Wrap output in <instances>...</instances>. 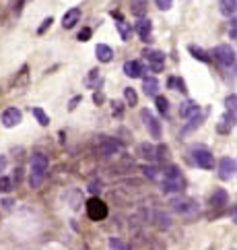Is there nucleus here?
I'll return each instance as SVG.
<instances>
[{"label":"nucleus","mask_w":237,"mask_h":250,"mask_svg":"<svg viewBox=\"0 0 237 250\" xmlns=\"http://www.w3.org/2000/svg\"><path fill=\"white\" fill-rule=\"evenodd\" d=\"M48 168H50V159L43 153H33L31 157V172H29V184L31 188H39L43 184V180L48 176Z\"/></svg>","instance_id":"obj_1"},{"label":"nucleus","mask_w":237,"mask_h":250,"mask_svg":"<svg viewBox=\"0 0 237 250\" xmlns=\"http://www.w3.org/2000/svg\"><path fill=\"white\" fill-rule=\"evenodd\" d=\"M186 186L182 172L178 166H167L163 170V191L165 192H182Z\"/></svg>","instance_id":"obj_2"},{"label":"nucleus","mask_w":237,"mask_h":250,"mask_svg":"<svg viewBox=\"0 0 237 250\" xmlns=\"http://www.w3.org/2000/svg\"><path fill=\"white\" fill-rule=\"evenodd\" d=\"M169 205L175 213L182 215V217H186V219H194L200 213L198 203L194 199H190V196H175V199L169 201Z\"/></svg>","instance_id":"obj_3"},{"label":"nucleus","mask_w":237,"mask_h":250,"mask_svg":"<svg viewBox=\"0 0 237 250\" xmlns=\"http://www.w3.org/2000/svg\"><path fill=\"white\" fill-rule=\"evenodd\" d=\"M85 209H87V215H89V219L91 221H103L105 217H108V203H103L97 194H93L89 201H87L85 205Z\"/></svg>","instance_id":"obj_4"},{"label":"nucleus","mask_w":237,"mask_h":250,"mask_svg":"<svg viewBox=\"0 0 237 250\" xmlns=\"http://www.w3.org/2000/svg\"><path fill=\"white\" fill-rule=\"evenodd\" d=\"M190 155H192V161H194L198 168H202V170L215 168V155L206 147H202V145H194V147L190 149Z\"/></svg>","instance_id":"obj_5"},{"label":"nucleus","mask_w":237,"mask_h":250,"mask_svg":"<svg viewBox=\"0 0 237 250\" xmlns=\"http://www.w3.org/2000/svg\"><path fill=\"white\" fill-rule=\"evenodd\" d=\"M213 56H215V60H217L219 64H223L227 68H233L235 66V50L231 46H227V44L217 46L213 50Z\"/></svg>","instance_id":"obj_6"},{"label":"nucleus","mask_w":237,"mask_h":250,"mask_svg":"<svg viewBox=\"0 0 237 250\" xmlns=\"http://www.w3.org/2000/svg\"><path fill=\"white\" fill-rule=\"evenodd\" d=\"M143 58L146 60V64H148V68H151L153 73H161L165 68V54L159 52V50H145Z\"/></svg>","instance_id":"obj_7"},{"label":"nucleus","mask_w":237,"mask_h":250,"mask_svg":"<svg viewBox=\"0 0 237 250\" xmlns=\"http://www.w3.org/2000/svg\"><path fill=\"white\" fill-rule=\"evenodd\" d=\"M122 149H124V147H122L120 141L105 136V139H101L99 145H97V155H99V157H113V155L120 153Z\"/></svg>","instance_id":"obj_8"},{"label":"nucleus","mask_w":237,"mask_h":250,"mask_svg":"<svg viewBox=\"0 0 237 250\" xmlns=\"http://www.w3.org/2000/svg\"><path fill=\"white\" fill-rule=\"evenodd\" d=\"M140 118H143L145 128L148 131V135H151L153 139H161V122L153 116V112H148V110H140Z\"/></svg>","instance_id":"obj_9"},{"label":"nucleus","mask_w":237,"mask_h":250,"mask_svg":"<svg viewBox=\"0 0 237 250\" xmlns=\"http://www.w3.org/2000/svg\"><path fill=\"white\" fill-rule=\"evenodd\" d=\"M235 159L233 157H223L219 161V178L221 180H231L235 176Z\"/></svg>","instance_id":"obj_10"},{"label":"nucleus","mask_w":237,"mask_h":250,"mask_svg":"<svg viewBox=\"0 0 237 250\" xmlns=\"http://www.w3.org/2000/svg\"><path fill=\"white\" fill-rule=\"evenodd\" d=\"M233 126H235V112L233 110H227L225 114L221 116V120H219L217 131L221 133V135H227V133L233 131Z\"/></svg>","instance_id":"obj_11"},{"label":"nucleus","mask_w":237,"mask_h":250,"mask_svg":"<svg viewBox=\"0 0 237 250\" xmlns=\"http://www.w3.org/2000/svg\"><path fill=\"white\" fill-rule=\"evenodd\" d=\"M111 15H113V19H116V27H118L120 38L124 39V41H128L130 38H132V25L126 23L124 19H122V15H120V13H116V11H113Z\"/></svg>","instance_id":"obj_12"},{"label":"nucleus","mask_w":237,"mask_h":250,"mask_svg":"<svg viewBox=\"0 0 237 250\" xmlns=\"http://www.w3.org/2000/svg\"><path fill=\"white\" fill-rule=\"evenodd\" d=\"M23 120V114H21V110H17V108H8L4 110V114H2V124L6 128H15L17 124H19Z\"/></svg>","instance_id":"obj_13"},{"label":"nucleus","mask_w":237,"mask_h":250,"mask_svg":"<svg viewBox=\"0 0 237 250\" xmlns=\"http://www.w3.org/2000/svg\"><path fill=\"white\" fill-rule=\"evenodd\" d=\"M225 205H229V194H227L225 188H217L213 196H210V207L213 209H223Z\"/></svg>","instance_id":"obj_14"},{"label":"nucleus","mask_w":237,"mask_h":250,"mask_svg":"<svg viewBox=\"0 0 237 250\" xmlns=\"http://www.w3.org/2000/svg\"><path fill=\"white\" fill-rule=\"evenodd\" d=\"M78 21H81V8L74 6V8H70V11L64 13V17H62V27L64 29H73Z\"/></svg>","instance_id":"obj_15"},{"label":"nucleus","mask_w":237,"mask_h":250,"mask_svg":"<svg viewBox=\"0 0 237 250\" xmlns=\"http://www.w3.org/2000/svg\"><path fill=\"white\" fill-rule=\"evenodd\" d=\"M134 31L138 33V38H140V39H143V41H151L153 25H151V21H146V19H143V17H140V21L136 23V27H134Z\"/></svg>","instance_id":"obj_16"},{"label":"nucleus","mask_w":237,"mask_h":250,"mask_svg":"<svg viewBox=\"0 0 237 250\" xmlns=\"http://www.w3.org/2000/svg\"><path fill=\"white\" fill-rule=\"evenodd\" d=\"M143 73H145V68L138 60H128L124 64V75L130 77V79H138V77H143Z\"/></svg>","instance_id":"obj_17"},{"label":"nucleus","mask_w":237,"mask_h":250,"mask_svg":"<svg viewBox=\"0 0 237 250\" xmlns=\"http://www.w3.org/2000/svg\"><path fill=\"white\" fill-rule=\"evenodd\" d=\"M196 114H200V106L196 101H192V99H188V101H183L182 106H180V116L182 118H192V116H196Z\"/></svg>","instance_id":"obj_18"},{"label":"nucleus","mask_w":237,"mask_h":250,"mask_svg":"<svg viewBox=\"0 0 237 250\" xmlns=\"http://www.w3.org/2000/svg\"><path fill=\"white\" fill-rule=\"evenodd\" d=\"M143 89L148 97H155L157 93H159V81L155 79V77H145L143 79Z\"/></svg>","instance_id":"obj_19"},{"label":"nucleus","mask_w":237,"mask_h":250,"mask_svg":"<svg viewBox=\"0 0 237 250\" xmlns=\"http://www.w3.org/2000/svg\"><path fill=\"white\" fill-rule=\"evenodd\" d=\"M27 83H29V66L25 64L19 73H17V77H15V89H19V91H23L25 87H27Z\"/></svg>","instance_id":"obj_20"},{"label":"nucleus","mask_w":237,"mask_h":250,"mask_svg":"<svg viewBox=\"0 0 237 250\" xmlns=\"http://www.w3.org/2000/svg\"><path fill=\"white\" fill-rule=\"evenodd\" d=\"M219 11L225 17H235L237 13V0H219Z\"/></svg>","instance_id":"obj_21"},{"label":"nucleus","mask_w":237,"mask_h":250,"mask_svg":"<svg viewBox=\"0 0 237 250\" xmlns=\"http://www.w3.org/2000/svg\"><path fill=\"white\" fill-rule=\"evenodd\" d=\"M148 8V0H130V11L134 17H145Z\"/></svg>","instance_id":"obj_22"},{"label":"nucleus","mask_w":237,"mask_h":250,"mask_svg":"<svg viewBox=\"0 0 237 250\" xmlns=\"http://www.w3.org/2000/svg\"><path fill=\"white\" fill-rule=\"evenodd\" d=\"M95 54H97V60H99V62H111L113 50H111L109 46H105V44H99L97 48H95Z\"/></svg>","instance_id":"obj_23"},{"label":"nucleus","mask_w":237,"mask_h":250,"mask_svg":"<svg viewBox=\"0 0 237 250\" xmlns=\"http://www.w3.org/2000/svg\"><path fill=\"white\" fill-rule=\"evenodd\" d=\"M99 83H101V71L99 68H93V71H89V77L85 79V87L95 89V87H99Z\"/></svg>","instance_id":"obj_24"},{"label":"nucleus","mask_w":237,"mask_h":250,"mask_svg":"<svg viewBox=\"0 0 237 250\" xmlns=\"http://www.w3.org/2000/svg\"><path fill=\"white\" fill-rule=\"evenodd\" d=\"M188 50H190V54H192V56H194L196 60H200V62H206V64H208V62H213V54H208V52H204L202 48L190 46Z\"/></svg>","instance_id":"obj_25"},{"label":"nucleus","mask_w":237,"mask_h":250,"mask_svg":"<svg viewBox=\"0 0 237 250\" xmlns=\"http://www.w3.org/2000/svg\"><path fill=\"white\" fill-rule=\"evenodd\" d=\"M31 114H33V118L37 120L41 126H48V124H50V116L46 114V112H43V108H39V106L31 108Z\"/></svg>","instance_id":"obj_26"},{"label":"nucleus","mask_w":237,"mask_h":250,"mask_svg":"<svg viewBox=\"0 0 237 250\" xmlns=\"http://www.w3.org/2000/svg\"><path fill=\"white\" fill-rule=\"evenodd\" d=\"M169 147L167 145H159V147H155V161H161V163H165V161H169Z\"/></svg>","instance_id":"obj_27"},{"label":"nucleus","mask_w":237,"mask_h":250,"mask_svg":"<svg viewBox=\"0 0 237 250\" xmlns=\"http://www.w3.org/2000/svg\"><path fill=\"white\" fill-rule=\"evenodd\" d=\"M204 116H206V114H202V112H200V114H196V116L188 118V120H190V124H186V126H183V133H192V131H194V128H198L200 124H202Z\"/></svg>","instance_id":"obj_28"},{"label":"nucleus","mask_w":237,"mask_h":250,"mask_svg":"<svg viewBox=\"0 0 237 250\" xmlns=\"http://www.w3.org/2000/svg\"><path fill=\"white\" fill-rule=\"evenodd\" d=\"M153 217H155L157 228H159V230H169V228H171V219H169L165 213H155Z\"/></svg>","instance_id":"obj_29"},{"label":"nucleus","mask_w":237,"mask_h":250,"mask_svg":"<svg viewBox=\"0 0 237 250\" xmlns=\"http://www.w3.org/2000/svg\"><path fill=\"white\" fill-rule=\"evenodd\" d=\"M155 103H157V110H159V114H167L169 112V101H167V97L165 96H159V93H157L155 96Z\"/></svg>","instance_id":"obj_30"},{"label":"nucleus","mask_w":237,"mask_h":250,"mask_svg":"<svg viewBox=\"0 0 237 250\" xmlns=\"http://www.w3.org/2000/svg\"><path fill=\"white\" fill-rule=\"evenodd\" d=\"M140 155H143L146 161H155V147L151 143H143L140 145Z\"/></svg>","instance_id":"obj_31"},{"label":"nucleus","mask_w":237,"mask_h":250,"mask_svg":"<svg viewBox=\"0 0 237 250\" xmlns=\"http://www.w3.org/2000/svg\"><path fill=\"white\" fill-rule=\"evenodd\" d=\"M169 89H175V91H182L186 93V83H183V79H178V77H171L169 79Z\"/></svg>","instance_id":"obj_32"},{"label":"nucleus","mask_w":237,"mask_h":250,"mask_svg":"<svg viewBox=\"0 0 237 250\" xmlns=\"http://www.w3.org/2000/svg\"><path fill=\"white\" fill-rule=\"evenodd\" d=\"M124 99H126L128 106H136V103H138V96H136V91H134L132 87H126V89H124Z\"/></svg>","instance_id":"obj_33"},{"label":"nucleus","mask_w":237,"mask_h":250,"mask_svg":"<svg viewBox=\"0 0 237 250\" xmlns=\"http://www.w3.org/2000/svg\"><path fill=\"white\" fill-rule=\"evenodd\" d=\"M13 188H15V184H13V178L0 176V192H11Z\"/></svg>","instance_id":"obj_34"},{"label":"nucleus","mask_w":237,"mask_h":250,"mask_svg":"<svg viewBox=\"0 0 237 250\" xmlns=\"http://www.w3.org/2000/svg\"><path fill=\"white\" fill-rule=\"evenodd\" d=\"M143 172H145V176H146L148 180H157V178H159V170L153 168V166H145Z\"/></svg>","instance_id":"obj_35"},{"label":"nucleus","mask_w":237,"mask_h":250,"mask_svg":"<svg viewBox=\"0 0 237 250\" xmlns=\"http://www.w3.org/2000/svg\"><path fill=\"white\" fill-rule=\"evenodd\" d=\"M52 23H54V19H52V17H48V19H43V23L39 25V29H37L39 36H43V33H46V31L52 27Z\"/></svg>","instance_id":"obj_36"},{"label":"nucleus","mask_w":237,"mask_h":250,"mask_svg":"<svg viewBox=\"0 0 237 250\" xmlns=\"http://www.w3.org/2000/svg\"><path fill=\"white\" fill-rule=\"evenodd\" d=\"M235 103H237V96H235V93H231V96L225 99V108H227V110H233V112H235V108H237Z\"/></svg>","instance_id":"obj_37"},{"label":"nucleus","mask_w":237,"mask_h":250,"mask_svg":"<svg viewBox=\"0 0 237 250\" xmlns=\"http://www.w3.org/2000/svg\"><path fill=\"white\" fill-rule=\"evenodd\" d=\"M109 248H128V244H124L120 238L113 236V238H109Z\"/></svg>","instance_id":"obj_38"},{"label":"nucleus","mask_w":237,"mask_h":250,"mask_svg":"<svg viewBox=\"0 0 237 250\" xmlns=\"http://www.w3.org/2000/svg\"><path fill=\"white\" fill-rule=\"evenodd\" d=\"M155 2H157V6H159V11H169L173 0H155Z\"/></svg>","instance_id":"obj_39"},{"label":"nucleus","mask_w":237,"mask_h":250,"mask_svg":"<svg viewBox=\"0 0 237 250\" xmlns=\"http://www.w3.org/2000/svg\"><path fill=\"white\" fill-rule=\"evenodd\" d=\"M89 191H91L93 194H99V192H101V182H99V180H93V182L89 184Z\"/></svg>","instance_id":"obj_40"},{"label":"nucleus","mask_w":237,"mask_h":250,"mask_svg":"<svg viewBox=\"0 0 237 250\" xmlns=\"http://www.w3.org/2000/svg\"><path fill=\"white\" fill-rule=\"evenodd\" d=\"M89 38H91V29L89 27H85L81 33H78V41H87Z\"/></svg>","instance_id":"obj_41"},{"label":"nucleus","mask_w":237,"mask_h":250,"mask_svg":"<svg viewBox=\"0 0 237 250\" xmlns=\"http://www.w3.org/2000/svg\"><path fill=\"white\" fill-rule=\"evenodd\" d=\"M21 180H23V168H17V170H15V176H13V182L19 184Z\"/></svg>","instance_id":"obj_42"},{"label":"nucleus","mask_w":237,"mask_h":250,"mask_svg":"<svg viewBox=\"0 0 237 250\" xmlns=\"http://www.w3.org/2000/svg\"><path fill=\"white\" fill-rule=\"evenodd\" d=\"M103 99H105V96H103L101 91H95V93H93V101H95V103H103Z\"/></svg>","instance_id":"obj_43"},{"label":"nucleus","mask_w":237,"mask_h":250,"mask_svg":"<svg viewBox=\"0 0 237 250\" xmlns=\"http://www.w3.org/2000/svg\"><path fill=\"white\" fill-rule=\"evenodd\" d=\"M113 114H122V103L120 101H113Z\"/></svg>","instance_id":"obj_44"},{"label":"nucleus","mask_w":237,"mask_h":250,"mask_svg":"<svg viewBox=\"0 0 237 250\" xmlns=\"http://www.w3.org/2000/svg\"><path fill=\"white\" fill-rule=\"evenodd\" d=\"M78 101H81V97H74L73 101H70V106H68V110H74V108H76V103H78Z\"/></svg>","instance_id":"obj_45"},{"label":"nucleus","mask_w":237,"mask_h":250,"mask_svg":"<svg viewBox=\"0 0 237 250\" xmlns=\"http://www.w3.org/2000/svg\"><path fill=\"white\" fill-rule=\"evenodd\" d=\"M0 205H4V209H11V207H13V201H11V199H4Z\"/></svg>","instance_id":"obj_46"},{"label":"nucleus","mask_w":237,"mask_h":250,"mask_svg":"<svg viewBox=\"0 0 237 250\" xmlns=\"http://www.w3.org/2000/svg\"><path fill=\"white\" fill-rule=\"evenodd\" d=\"M6 166V157H4V155H0V170H2Z\"/></svg>","instance_id":"obj_47"}]
</instances>
